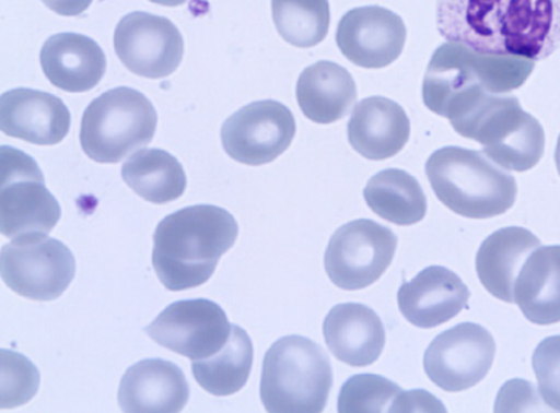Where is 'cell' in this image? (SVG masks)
<instances>
[{
    "instance_id": "cell-1",
    "label": "cell",
    "mask_w": 560,
    "mask_h": 413,
    "mask_svg": "<svg viewBox=\"0 0 560 413\" xmlns=\"http://www.w3.org/2000/svg\"><path fill=\"white\" fill-rule=\"evenodd\" d=\"M447 42L491 55L544 60L560 47V0H436Z\"/></svg>"
},
{
    "instance_id": "cell-2",
    "label": "cell",
    "mask_w": 560,
    "mask_h": 413,
    "mask_svg": "<svg viewBox=\"0 0 560 413\" xmlns=\"http://www.w3.org/2000/svg\"><path fill=\"white\" fill-rule=\"evenodd\" d=\"M535 61L518 57L483 54L460 43L439 46L422 82V99L434 114L453 126L488 93L505 94L521 87Z\"/></svg>"
},
{
    "instance_id": "cell-3",
    "label": "cell",
    "mask_w": 560,
    "mask_h": 413,
    "mask_svg": "<svg viewBox=\"0 0 560 413\" xmlns=\"http://www.w3.org/2000/svg\"><path fill=\"white\" fill-rule=\"evenodd\" d=\"M237 234L234 216L217 205L196 204L166 215L153 234L152 266L160 282L168 291L206 283Z\"/></svg>"
},
{
    "instance_id": "cell-4",
    "label": "cell",
    "mask_w": 560,
    "mask_h": 413,
    "mask_svg": "<svg viewBox=\"0 0 560 413\" xmlns=\"http://www.w3.org/2000/svg\"><path fill=\"white\" fill-rule=\"evenodd\" d=\"M425 174L436 198L468 219L503 214L515 202L514 177L481 151L441 148L429 156Z\"/></svg>"
},
{
    "instance_id": "cell-5",
    "label": "cell",
    "mask_w": 560,
    "mask_h": 413,
    "mask_svg": "<svg viewBox=\"0 0 560 413\" xmlns=\"http://www.w3.org/2000/svg\"><path fill=\"white\" fill-rule=\"evenodd\" d=\"M332 368L323 347L302 335H285L267 350L260 400L268 412H322L332 386Z\"/></svg>"
},
{
    "instance_id": "cell-6",
    "label": "cell",
    "mask_w": 560,
    "mask_h": 413,
    "mask_svg": "<svg viewBox=\"0 0 560 413\" xmlns=\"http://www.w3.org/2000/svg\"><path fill=\"white\" fill-rule=\"evenodd\" d=\"M453 128L462 137L480 143L482 152L505 169L528 170L544 154L542 127L509 93L487 94Z\"/></svg>"
},
{
    "instance_id": "cell-7",
    "label": "cell",
    "mask_w": 560,
    "mask_h": 413,
    "mask_svg": "<svg viewBox=\"0 0 560 413\" xmlns=\"http://www.w3.org/2000/svg\"><path fill=\"white\" fill-rule=\"evenodd\" d=\"M158 115L139 91L118 86L85 108L80 129L83 152L97 163H118L153 139Z\"/></svg>"
},
{
    "instance_id": "cell-8",
    "label": "cell",
    "mask_w": 560,
    "mask_h": 413,
    "mask_svg": "<svg viewBox=\"0 0 560 413\" xmlns=\"http://www.w3.org/2000/svg\"><path fill=\"white\" fill-rule=\"evenodd\" d=\"M60 215V205L46 188L37 163L20 150L1 146V234L11 239L48 234Z\"/></svg>"
},
{
    "instance_id": "cell-9",
    "label": "cell",
    "mask_w": 560,
    "mask_h": 413,
    "mask_svg": "<svg viewBox=\"0 0 560 413\" xmlns=\"http://www.w3.org/2000/svg\"><path fill=\"white\" fill-rule=\"evenodd\" d=\"M1 276L13 292L34 300L58 298L75 275V259L60 240L32 234L1 248Z\"/></svg>"
},
{
    "instance_id": "cell-10",
    "label": "cell",
    "mask_w": 560,
    "mask_h": 413,
    "mask_svg": "<svg viewBox=\"0 0 560 413\" xmlns=\"http://www.w3.org/2000/svg\"><path fill=\"white\" fill-rule=\"evenodd\" d=\"M397 247L394 232L373 220L358 219L340 226L325 250L324 266L339 288H364L389 267Z\"/></svg>"
},
{
    "instance_id": "cell-11",
    "label": "cell",
    "mask_w": 560,
    "mask_h": 413,
    "mask_svg": "<svg viewBox=\"0 0 560 413\" xmlns=\"http://www.w3.org/2000/svg\"><path fill=\"white\" fill-rule=\"evenodd\" d=\"M495 354L492 334L475 322L458 323L427 347L423 368L429 379L448 392L469 389L490 370Z\"/></svg>"
},
{
    "instance_id": "cell-12",
    "label": "cell",
    "mask_w": 560,
    "mask_h": 413,
    "mask_svg": "<svg viewBox=\"0 0 560 413\" xmlns=\"http://www.w3.org/2000/svg\"><path fill=\"white\" fill-rule=\"evenodd\" d=\"M232 324L221 306L207 298L170 304L144 328L159 345L189 359H202L228 341Z\"/></svg>"
},
{
    "instance_id": "cell-13",
    "label": "cell",
    "mask_w": 560,
    "mask_h": 413,
    "mask_svg": "<svg viewBox=\"0 0 560 413\" xmlns=\"http://www.w3.org/2000/svg\"><path fill=\"white\" fill-rule=\"evenodd\" d=\"M294 134L295 121L291 110L273 99L245 105L221 128L226 154L252 166L272 162L290 146Z\"/></svg>"
},
{
    "instance_id": "cell-14",
    "label": "cell",
    "mask_w": 560,
    "mask_h": 413,
    "mask_svg": "<svg viewBox=\"0 0 560 413\" xmlns=\"http://www.w3.org/2000/svg\"><path fill=\"white\" fill-rule=\"evenodd\" d=\"M117 57L131 72L159 79L173 73L184 54V40L172 21L143 11L126 14L114 33Z\"/></svg>"
},
{
    "instance_id": "cell-15",
    "label": "cell",
    "mask_w": 560,
    "mask_h": 413,
    "mask_svg": "<svg viewBox=\"0 0 560 413\" xmlns=\"http://www.w3.org/2000/svg\"><path fill=\"white\" fill-rule=\"evenodd\" d=\"M407 30L395 12L366 5L348 11L340 19L336 42L342 55L358 67L380 69L401 54Z\"/></svg>"
},
{
    "instance_id": "cell-16",
    "label": "cell",
    "mask_w": 560,
    "mask_h": 413,
    "mask_svg": "<svg viewBox=\"0 0 560 413\" xmlns=\"http://www.w3.org/2000/svg\"><path fill=\"white\" fill-rule=\"evenodd\" d=\"M469 296L467 285L455 272L430 266L399 287L397 303L411 324L430 329L458 315L467 307Z\"/></svg>"
},
{
    "instance_id": "cell-17",
    "label": "cell",
    "mask_w": 560,
    "mask_h": 413,
    "mask_svg": "<svg viewBox=\"0 0 560 413\" xmlns=\"http://www.w3.org/2000/svg\"><path fill=\"white\" fill-rule=\"evenodd\" d=\"M70 121L69 109L54 94L18 87L1 95L0 127L7 135L52 145L68 134Z\"/></svg>"
},
{
    "instance_id": "cell-18",
    "label": "cell",
    "mask_w": 560,
    "mask_h": 413,
    "mask_svg": "<svg viewBox=\"0 0 560 413\" xmlns=\"http://www.w3.org/2000/svg\"><path fill=\"white\" fill-rule=\"evenodd\" d=\"M188 399L183 370L163 358H144L128 367L118 389L124 412H179Z\"/></svg>"
},
{
    "instance_id": "cell-19",
    "label": "cell",
    "mask_w": 560,
    "mask_h": 413,
    "mask_svg": "<svg viewBox=\"0 0 560 413\" xmlns=\"http://www.w3.org/2000/svg\"><path fill=\"white\" fill-rule=\"evenodd\" d=\"M323 335L331 354L353 367L373 364L386 340L378 315L361 303L334 306L324 319Z\"/></svg>"
},
{
    "instance_id": "cell-20",
    "label": "cell",
    "mask_w": 560,
    "mask_h": 413,
    "mask_svg": "<svg viewBox=\"0 0 560 413\" xmlns=\"http://www.w3.org/2000/svg\"><path fill=\"white\" fill-rule=\"evenodd\" d=\"M351 146L363 157L381 161L396 155L410 135L404 108L384 96H370L353 108L347 126Z\"/></svg>"
},
{
    "instance_id": "cell-21",
    "label": "cell",
    "mask_w": 560,
    "mask_h": 413,
    "mask_svg": "<svg viewBox=\"0 0 560 413\" xmlns=\"http://www.w3.org/2000/svg\"><path fill=\"white\" fill-rule=\"evenodd\" d=\"M39 60L49 82L71 93L93 88L106 70V58L100 45L77 33H58L48 37Z\"/></svg>"
},
{
    "instance_id": "cell-22",
    "label": "cell",
    "mask_w": 560,
    "mask_h": 413,
    "mask_svg": "<svg viewBox=\"0 0 560 413\" xmlns=\"http://www.w3.org/2000/svg\"><path fill=\"white\" fill-rule=\"evenodd\" d=\"M540 246L529 229L508 226L490 234L476 253V272L483 287L495 298L514 303L517 274L527 257Z\"/></svg>"
},
{
    "instance_id": "cell-23",
    "label": "cell",
    "mask_w": 560,
    "mask_h": 413,
    "mask_svg": "<svg viewBox=\"0 0 560 413\" xmlns=\"http://www.w3.org/2000/svg\"><path fill=\"white\" fill-rule=\"evenodd\" d=\"M513 297L528 321L539 326L560 321V245L539 246L527 257Z\"/></svg>"
},
{
    "instance_id": "cell-24",
    "label": "cell",
    "mask_w": 560,
    "mask_h": 413,
    "mask_svg": "<svg viewBox=\"0 0 560 413\" xmlns=\"http://www.w3.org/2000/svg\"><path fill=\"white\" fill-rule=\"evenodd\" d=\"M296 101L304 116L317 123L343 118L357 101L351 74L340 64L320 60L306 67L296 83Z\"/></svg>"
},
{
    "instance_id": "cell-25",
    "label": "cell",
    "mask_w": 560,
    "mask_h": 413,
    "mask_svg": "<svg viewBox=\"0 0 560 413\" xmlns=\"http://www.w3.org/2000/svg\"><path fill=\"white\" fill-rule=\"evenodd\" d=\"M363 196L368 206L396 225L420 222L427 212V198L419 181L409 173L387 168L372 176Z\"/></svg>"
},
{
    "instance_id": "cell-26",
    "label": "cell",
    "mask_w": 560,
    "mask_h": 413,
    "mask_svg": "<svg viewBox=\"0 0 560 413\" xmlns=\"http://www.w3.org/2000/svg\"><path fill=\"white\" fill-rule=\"evenodd\" d=\"M124 181L144 200L163 204L179 198L186 189L182 164L161 149H142L121 166Z\"/></svg>"
},
{
    "instance_id": "cell-27",
    "label": "cell",
    "mask_w": 560,
    "mask_h": 413,
    "mask_svg": "<svg viewBox=\"0 0 560 413\" xmlns=\"http://www.w3.org/2000/svg\"><path fill=\"white\" fill-rule=\"evenodd\" d=\"M254 358V349L247 332L232 324L226 343L214 354L191 364L195 380L213 396H230L247 382Z\"/></svg>"
},
{
    "instance_id": "cell-28",
    "label": "cell",
    "mask_w": 560,
    "mask_h": 413,
    "mask_svg": "<svg viewBox=\"0 0 560 413\" xmlns=\"http://www.w3.org/2000/svg\"><path fill=\"white\" fill-rule=\"evenodd\" d=\"M271 12L279 35L295 47L315 46L327 35L328 0H271Z\"/></svg>"
},
{
    "instance_id": "cell-29",
    "label": "cell",
    "mask_w": 560,
    "mask_h": 413,
    "mask_svg": "<svg viewBox=\"0 0 560 413\" xmlns=\"http://www.w3.org/2000/svg\"><path fill=\"white\" fill-rule=\"evenodd\" d=\"M402 389L375 374L351 376L340 388L338 412H393Z\"/></svg>"
},
{
    "instance_id": "cell-30",
    "label": "cell",
    "mask_w": 560,
    "mask_h": 413,
    "mask_svg": "<svg viewBox=\"0 0 560 413\" xmlns=\"http://www.w3.org/2000/svg\"><path fill=\"white\" fill-rule=\"evenodd\" d=\"M39 382V371L27 357L13 350H1L2 409L28 402L36 394Z\"/></svg>"
},
{
    "instance_id": "cell-31",
    "label": "cell",
    "mask_w": 560,
    "mask_h": 413,
    "mask_svg": "<svg viewBox=\"0 0 560 413\" xmlns=\"http://www.w3.org/2000/svg\"><path fill=\"white\" fill-rule=\"evenodd\" d=\"M532 366L545 403L560 411V334L545 338L532 356Z\"/></svg>"
},
{
    "instance_id": "cell-32",
    "label": "cell",
    "mask_w": 560,
    "mask_h": 413,
    "mask_svg": "<svg viewBox=\"0 0 560 413\" xmlns=\"http://www.w3.org/2000/svg\"><path fill=\"white\" fill-rule=\"evenodd\" d=\"M432 410H438V412L443 410L445 412L438 399L431 396L430 392L420 389L402 391L394 406V412H432Z\"/></svg>"
},
{
    "instance_id": "cell-33",
    "label": "cell",
    "mask_w": 560,
    "mask_h": 413,
    "mask_svg": "<svg viewBox=\"0 0 560 413\" xmlns=\"http://www.w3.org/2000/svg\"><path fill=\"white\" fill-rule=\"evenodd\" d=\"M47 8L63 16L82 14L93 0H42Z\"/></svg>"
},
{
    "instance_id": "cell-34",
    "label": "cell",
    "mask_w": 560,
    "mask_h": 413,
    "mask_svg": "<svg viewBox=\"0 0 560 413\" xmlns=\"http://www.w3.org/2000/svg\"><path fill=\"white\" fill-rule=\"evenodd\" d=\"M153 3H158L166 7H177L186 2L187 0H149Z\"/></svg>"
},
{
    "instance_id": "cell-35",
    "label": "cell",
    "mask_w": 560,
    "mask_h": 413,
    "mask_svg": "<svg viewBox=\"0 0 560 413\" xmlns=\"http://www.w3.org/2000/svg\"><path fill=\"white\" fill-rule=\"evenodd\" d=\"M555 162H556L558 173L560 175V135L558 138L557 146H556V151H555Z\"/></svg>"
}]
</instances>
